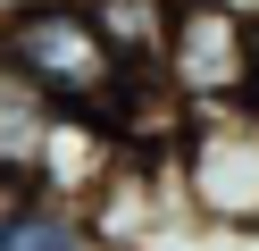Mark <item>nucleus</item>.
Here are the masks:
<instances>
[{"mask_svg": "<svg viewBox=\"0 0 259 251\" xmlns=\"http://www.w3.org/2000/svg\"><path fill=\"white\" fill-rule=\"evenodd\" d=\"M0 67L59 117H101L117 100L125 67L109 59L84 0H9L0 9Z\"/></svg>", "mask_w": 259, "mask_h": 251, "instance_id": "1", "label": "nucleus"}, {"mask_svg": "<svg viewBox=\"0 0 259 251\" xmlns=\"http://www.w3.org/2000/svg\"><path fill=\"white\" fill-rule=\"evenodd\" d=\"M176 184L201 226L259 234V109L226 100V109H192V134L176 151Z\"/></svg>", "mask_w": 259, "mask_h": 251, "instance_id": "2", "label": "nucleus"}, {"mask_svg": "<svg viewBox=\"0 0 259 251\" xmlns=\"http://www.w3.org/2000/svg\"><path fill=\"white\" fill-rule=\"evenodd\" d=\"M184 109H226L251 92V9L242 0H176V33H167V67Z\"/></svg>", "mask_w": 259, "mask_h": 251, "instance_id": "3", "label": "nucleus"}, {"mask_svg": "<svg viewBox=\"0 0 259 251\" xmlns=\"http://www.w3.org/2000/svg\"><path fill=\"white\" fill-rule=\"evenodd\" d=\"M0 251H101V226H92L84 201H59L42 184H25L0 209Z\"/></svg>", "mask_w": 259, "mask_h": 251, "instance_id": "4", "label": "nucleus"}, {"mask_svg": "<svg viewBox=\"0 0 259 251\" xmlns=\"http://www.w3.org/2000/svg\"><path fill=\"white\" fill-rule=\"evenodd\" d=\"M92 25H101L109 59L125 76H159L167 67V33H176V0H84Z\"/></svg>", "mask_w": 259, "mask_h": 251, "instance_id": "5", "label": "nucleus"}, {"mask_svg": "<svg viewBox=\"0 0 259 251\" xmlns=\"http://www.w3.org/2000/svg\"><path fill=\"white\" fill-rule=\"evenodd\" d=\"M242 100L259 109V9H251V92H242Z\"/></svg>", "mask_w": 259, "mask_h": 251, "instance_id": "6", "label": "nucleus"}]
</instances>
